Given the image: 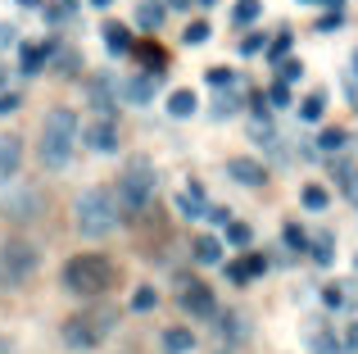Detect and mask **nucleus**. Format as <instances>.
Segmentation results:
<instances>
[{
  "label": "nucleus",
  "instance_id": "45",
  "mask_svg": "<svg viewBox=\"0 0 358 354\" xmlns=\"http://www.w3.org/2000/svg\"><path fill=\"white\" fill-rule=\"evenodd\" d=\"M18 5H23V9H41V0H18Z\"/></svg>",
  "mask_w": 358,
  "mask_h": 354
},
{
  "label": "nucleus",
  "instance_id": "24",
  "mask_svg": "<svg viewBox=\"0 0 358 354\" xmlns=\"http://www.w3.org/2000/svg\"><path fill=\"white\" fill-rule=\"evenodd\" d=\"M345 141H350V136L341 132V127H327L322 136H317V150H327V155H336V150H345Z\"/></svg>",
  "mask_w": 358,
  "mask_h": 354
},
{
  "label": "nucleus",
  "instance_id": "23",
  "mask_svg": "<svg viewBox=\"0 0 358 354\" xmlns=\"http://www.w3.org/2000/svg\"><path fill=\"white\" fill-rule=\"evenodd\" d=\"M304 78V64L295 59V55H286V59H277V82H299Z\"/></svg>",
  "mask_w": 358,
  "mask_h": 354
},
{
  "label": "nucleus",
  "instance_id": "7",
  "mask_svg": "<svg viewBox=\"0 0 358 354\" xmlns=\"http://www.w3.org/2000/svg\"><path fill=\"white\" fill-rule=\"evenodd\" d=\"M78 141L87 146V150H96V155H114L118 150V127H114V118H109V114H96V123L82 127Z\"/></svg>",
  "mask_w": 358,
  "mask_h": 354
},
{
  "label": "nucleus",
  "instance_id": "14",
  "mask_svg": "<svg viewBox=\"0 0 358 354\" xmlns=\"http://www.w3.org/2000/svg\"><path fill=\"white\" fill-rule=\"evenodd\" d=\"M91 105H96V114H109V118H114V109H118L114 82H91Z\"/></svg>",
  "mask_w": 358,
  "mask_h": 354
},
{
  "label": "nucleus",
  "instance_id": "10",
  "mask_svg": "<svg viewBox=\"0 0 358 354\" xmlns=\"http://www.w3.org/2000/svg\"><path fill=\"white\" fill-rule=\"evenodd\" d=\"M182 304L195 313V318H213L218 313V304H213V291L204 282H186V291H182Z\"/></svg>",
  "mask_w": 358,
  "mask_h": 354
},
{
  "label": "nucleus",
  "instance_id": "12",
  "mask_svg": "<svg viewBox=\"0 0 358 354\" xmlns=\"http://www.w3.org/2000/svg\"><path fill=\"white\" fill-rule=\"evenodd\" d=\"M159 346H164V354H191L195 350V337L186 327H168L164 337H159Z\"/></svg>",
  "mask_w": 358,
  "mask_h": 354
},
{
  "label": "nucleus",
  "instance_id": "17",
  "mask_svg": "<svg viewBox=\"0 0 358 354\" xmlns=\"http://www.w3.org/2000/svg\"><path fill=\"white\" fill-rule=\"evenodd\" d=\"M322 114H327V96H322V91H313V96L299 100V118H304V123H317Z\"/></svg>",
  "mask_w": 358,
  "mask_h": 354
},
{
  "label": "nucleus",
  "instance_id": "4",
  "mask_svg": "<svg viewBox=\"0 0 358 354\" xmlns=\"http://www.w3.org/2000/svg\"><path fill=\"white\" fill-rule=\"evenodd\" d=\"M109 332H114V313H109V309L73 313V318H64V346H73V350H96Z\"/></svg>",
  "mask_w": 358,
  "mask_h": 354
},
{
  "label": "nucleus",
  "instance_id": "16",
  "mask_svg": "<svg viewBox=\"0 0 358 354\" xmlns=\"http://www.w3.org/2000/svg\"><path fill=\"white\" fill-rule=\"evenodd\" d=\"M105 45H109L114 55H127V50H131V36H127V27H122V23H105Z\"/></svg>",
  "mask_w": 358,
  "mask_h": 354
},
{
  "label": "nucleus",
  "instance_id": "46",
  "mask_svg": "<svg viewBox=\"0 0 358 354\" xmlns=\"http://www.w3.org/2000/svg\"><path fill=\"white\" fill-rule=\"evenodd\" d=\"M168 5H173V9H186V5H191V0H168Z\"/></svg>",
  "mask_w": 358,
  "mask_h": 354
},
{
  "label": "nucleus",
  "instance_id": "36",
  "mask_svg": "<svg viewBox=\"0 0 358 354\" xmlns=\"http://www.w3.org/2000/svg\"><path fill=\"white\" fill-rule=\"evenodd\" d=\"M18 105H23V96H18V91H5V96H0V114H14Z\"/></svg>",
  "mask_w": 358,
  "mask_h": 354
},
{
  "label": "nucleus",
  "instance_id": "34",
  "mask_svg": "<svg viewBox=\"0 0 358 354\" xmlns=\"http://www.w3.org/2000/svg\"><path fill=\"white\" fill-rule=\"evenodd\" d=\"M204 218H209V222H222V227H227V222H231V209H227V204H209V213H204Z\"/></svg>",
  "mask_w": 358,
  "mask_h": 354
},
{
  "label": "nucleus",
  "instance_id": "29",
  "mask_svg": "<svg viewBox=\"0 0 358 354\" xmlns=\"http://www.w3.org/2000/svg\"><path fill=\"white\" fill-rule=\"evenodd\" d=\"M308 250H313V259H317V264H322V268H327V264H331V259H336V255H331V236H317V241H313V246H308Z\"/></svg>",
  "mask_w": 358,
  "mask_h": 354
},
{
  "label": "nucleus",
  "instance_id": "26",
  "mask_svg": "<svg viewBox=\"0 0 358 354\" xmlns=\"http://www.w3.org/2000/svg\"><path fill=\"white\" fill-rule=\"evenodd\" d=\"M250 241H254L250 222H236V218H231L227 222V246H250Z\"/></svg>",
  "mask_w": 358,
  "mask_h": 354
},
{
  "label": "nucleus",
  "instance_id": "6",
  "mask_svg": "<svg viewBox=\"0 0 358 354\" xmlns=\"http://www.w3.org/2000/svg\"><path fill=\"white\" fill-rule=\"evenodd\" d=\"M36 264H41V255H36L32 241H9V246L0 250V282L14 291V286H23L27 277L36 273Z\"/></svg>",
  "mask_w": 358,
  "mask_h": 354
},
{
  "label": "nucleus",
  "instance_id": "33",
  "mask_svg": "<svg viewBox=\"0 0 358 354\" xmlns=\"http://www.w3.org/2000/svg\"><path fill=\"white\" fill-rule=\"evenodd\" d=\"M209 32H213L209 23H191V27H186V45H200V41H209Z\"/></svg>",
  "mask_w": 358,
  "mask_h": 354
},
{
  "label": "nucleus",
  "instance_id": "3",
  "mask_svg": "<svg viewBox=\"0 0 358 354\" xmlns=\"http://www.w3.org/2000/svg\"><path fill=\"white\" fill-rule=\"evenodd\" d=\"M59 286L73 295H100L109 286V264L100 255H73L59 273Z\"/></svg>",
  "mask_w": 358,
  "mask_h": 354
},
{
  "label": "nucleus",
  "instance_id": "1",
  "mask_svg": "<svg viewBox=\"0 0 358 354\" xmlns=\"http://www.w3.org/2000/svg\"><path fill=\"white\" fill-rule=\"evenodd\" d=\"M78 132H82V123H78V114H73L69 105H55L50 114L41 118V141H36V155H41V164L50 173H59V169H69V164H73Z\"/></svg>",
  "mask_w": 358,
  "mask_h": 354
},
{
  "label": "nucleus",
  "instance_id": "48",
  "mask_svg": "<svg viewBox=\"0 0 358 354\" xmlns=\"http://www.w3.org/2000/svg\"><path fill=\"white\" fill-rule=\"evenodd\" d=\"M354 73H358V50H354Z\"/></svg>",
  "mask_w": 358,
  "mask_h": 354
},
{
  "label": "nucleus",
  "instance_id": "22",
  "mask_svg": "<svg viewBox=\"0 0 358 354\" xmlns=\"http://www.w3.org/2000/svg\"><path fill=\"white\" fill-rule=\"evenodd\" d=\"M222 332H227L231 341H245V337H250V318H241V313H222Z\"/></svg>",
  "mask_w": 358,
  "mask_h": 354
},
{
  "label": "nucleus",
  "instance_id": "25",
  "mask_svg": "<svg viewBox=\"0 0 358 354\" xmlns=\"http://www.w3.org/2000/svg\"><path fill=\"white\" fill-rule=\"evenodd\" d=\"M299 200H304V209H327V200H331V195H327L317 182H308L304 191H299Z\"/></svg>",
  "mask_w": 358,
  "mask_h": 354
},
{
  "label": "nucleus",
  "instance_id": "41",
  "mask_svg": "<svg viewBox=\"0 0 358 354\" xmlns=\"http://www.w3.org/2000/svg\"><path fill=\"white\" fill-rule=\"evenodd\" d=\"M18 41V36H14V27H9V23H0V50H5V45H14Z\"/></svg>",
  "mask_w": 358,
  "mask_h": 354
},
{
  "label": "nucleus",
  "instance_id": "31",
  "mask_svg": "<svg viewBox=\"0 0 358 354\" xmlns=\"http://www.w3.org/2000/svg\"><path fill=\"white\" fill-rule=\"evenodd\" d=\"M263 45H268V36H263V32H250V36H241V55H259Z\"/></svg>",
  "mask_w": 358,
  "mask_h": 354
},
{
  "label": "nucleus",
  "instance_id": "8",
  "mask_svg": "<svg viewBox=\"0 0 358 354\" xmlns=\"http://www.w3.org/2000/svg\"><path fill=\"white\" fill-rule=\"evenodd\" d=\"M18 164H23V136L0 132V186H9L18 177Z\"/></svg>",
  "mask_w": 358,
  "mask_h": 354
},
{
  "label": "nucleus",
  "instance_id": "21",
  "mask_svg": "<svg viewBox=\"0 0 358 354\" xmlns=\"http://www.w3.org/2000/svg\"><path fill=\"white\" fill-rule=\"evenodd\" d=\"M290 45H295V36H290L286 27H281V36H272V41L263 45V50H268V59L277 64V59H286V55H290Z\"/></svg>",
  "mask_w": 358,
  "mask_h": 354
},
{
  "label": "nucleus",
  "instance_id": "37",
  "mask_svg": "<svg viewBox=\"0 0 358 354\" xmlns=\"http://www.w3.org/2000/svg\"><path fill=\"white\" fill-rule=\"evenodd\" d=\"M286 246H295V250H304V246H308V236H304V232L295 227V222L286 227Z\"/></svg>",
  "mask_w": 358,
  "mask_h": 354
},
{
  "label": "nucleus",
  "instance_id": "30",
  "mask_svg": "<svg viewBox=\"0 0 358 354\" xmlns=\"http://www.w3.org/2000/svg\"><path fill=\"white\" fill-rule=\"evenodd\" d=\"M155 300H159V295L150 291V286H141V291L131 295V309H136V313H145V309H155Z\"/></svg>",
  "mask_w": 358,
  "mask_h": 354
},
{
  "label": "nucleus",
  "instance_id": "5",
  "mask_svg": "<svg viewBox=\"0 0 358 354\" xmlns=\"http://www.w3.org/2000/svg\"><path fill=\"white\" fill-rule=\"evenodd\" d=\"M150 191H155V169H150V160H131L127 173H122V182H118V191H114L118 195V209L122 213L145 209Z\"/></svg>",
  "mask_w": 358,
  "mask_h": 354
},
{
  "label": "nucleus",
  "instance_id": "43",
  "mask_svg": "<svg viewBox=\"0 0 358 354\" xmlns=\"http://www.w3.org/2000/svg\"><path fill=\"white\" fill-rule=\"evenodd\" d=\"M299 5H327V9H341L345 0H299Z\"/></svg>",
  "mask_w": 358,
  "mask_h": 354
},
{
  "label": "nucleus",
  "instance_id": "9",
  "mask_svg": "<svg viewBox=\"0 0 358 354\" xmlns=\"http://www.w3.org/2000/svg\"><path fill=\"white\" fill-rule=\"evenodd\" d=\"M227 177L241 182V186H254V191L268 186V169H263L259 160H245V155H231V160H227Z\"/></svg>",
  "mask_w": 358,
  "mask_h": 354
},
{
  "label": "nucleus",
  "instance_id": "35",
  "mask_svg": "<svg viewBox=\"0 0 358 354\" xmlns=\"http://www.w3.org/2000/svg\"><path fill=\"white\" fill-rule=\"evenodd\" d=\"M227 277H231L236 286H245V282H250V268H245V259H241V264H227Z\"/></svg>",
  "mask_w": 358,
  "mask_h": 354
},
{
  "label": "nucleus",
  "instance_id": "19",
  "mask_svg": "<svg viewBox=\"0 0 358 354\" xmlns=\"http://www.w3.org/2000/svg\"><path fill=\"white\" fill-rule=\"evenodd\" d=\"M36 204H41L36 195H18V200H9L5 209H9V218H18V222H23V218H36Z\"/></svg>",
  "mask_w": 358,
  "mask_h": 354
},
{
  "label": "nucleus",
  "instance_id": "47",
  "mask_svg": "<svg viewBox=\"0 0 358 354\" xmlns=\"http://www.w3.org/2000/svg\"><path fill=\"white\" fill-rule=\"evenodd\" d=\"M195 5H204V9H213V5H218V0H195Z\"/></svg>",
  "mask_w": 358,
  "mask_h": 354
},
{
  "label": "nucleus",
  "instance_id": "49",
  "mask_svg": "<svg viewBox=\"0 0 358 354\" xmlns=\"http://www.w3.org/2000/svg\"><path fill=\"white\" fill-rule=\"evenodd\" d=\"M354 268H358V255H354Z\"/></svg>",
  "mask_w": 358,
  "mask_h": 354
},
{
  "label": "nucleus",
  "instance_id": "38",
  "mask_svg": "<svg viewBox=\"0 0 358 354\" xmlns=\"http://www.w3.org/2000/svg\"><path fill=\"white\" fill-rule=\"evenodd\" d=\"M322 300L331 304V309H341V304H345V291H341V286H327V291H322Z\"/></svg>",
  "mask_w": 358,
  "mask_h": 354
},
{
  "label": "nucleus",
  "instance_id": "32",
  "mask_svg": "<svg viewBox=\"0 0 358 354\" xmlns=\"http://www.w3.org/2000/svg\"><path fill=\"white\" fill-rule=\"evenodd\" d=\"M204 78H209L213 87H227V82H231V69H227V64H213V69H204Z\"/></svg>",
  "mask_w": 358,
  "mask_h": 354
},
{
  "label": "nucleus",
  "instance_id": "40",
  "mask_svg": "<svg viewBox=\"0 0 358 354\" xmlns=\"http://www.w3.org/2000/svg\"><path fill=\"white\" fill-rule=\"evenodd\" d=\"M245 268H250V277H259L263 268H268V259H263V255H250V259H245Z\"/></svg>",
  "mask_w": 358,
  "mask_h": 354
},
{
  "label": "nucleus",
  "instance_id": "39",
  "mask_svg": "<svg viewBox=\"0 0 358 354\" xmlns=\"http://www.w3.org/2000/svg\"><path fill=\"white\" fill-rule=\"evenodd\" d=\"M336 27H341V14H336V9L327 18H317V32H336Z\"/></svg>",
  "mask_w": 358,
  "mask_h": 354
},
{
  "label": "nucleus",
  "instance_id": "28",
  "mask_svg": "<svg viewBox=\"0 0 358 354\" xmlns=\"http://www.w3.org/2000/svg\"><path fill=\"white\" fill-rule=\"evenodd\" d=\"M259 14H263L259 0H241V5H236V23H241V27H245V23H259Z\"/></svg>",
  "mask_w": 358,
  "mask_h": 354
},
{
  "label": "nucleus",
  "instance_id": "11",
  "mask_svg": "<svg viewBox=\"0 0 358 354\" xmlns=\"http://www.w3.org/2000/svg\"><path fill=\"white\" fill-rule=\"evenodd\" d=\"M45 55H50V45H23V50H18V64H23V78H36V73L45 69Z\"/></svg>",
  "mask_w": 358,
  "mask_h": 354
},
{
  "label": "nucleus",
  "instance_id": "15",
  "mask_svg": "<svg viewBox=\"0 0 358 354\" xmlns=\"http://www.w3.org/2000/svg\"><path fill=\"white\" fill-rule=\"evenodd\" d=\"M168 114H173V118H191L195 114V91H186V87H177L173 91V96H168Z\"/></svg>",
  "mask_w": 358,
  "mask_h": 354
},
{
  "label": "nucleus",
  "instance_id": "42",
  "mask_svg": "<svg viewBox=\"0 0 358 354\" xmlns=\"http://www.w3.org/2000/svg\"><path fill=\"white\" fill-rule=\"evenodd\" d=\"M345 346H350V350H358V318L350 323V332H345Z\"/></svg>",
  "mask_w": 358,
  "mask_h": 354
},
{
  "label": "nucleus",
  "instance_id": "20",
  "mask_svg": "<svg viewBox=\"0 0 358 354\" xmlns=\"http://www.w3.org/2000/svg\"><path fill=\"white\" fill-rule=\"evenodd\" d=\"M136 23H141V27H159V23H164V5H155V0H141V5H136Z\"/></svg>",
  "mask_w": 358,
  "mask_h": 354
},
{
  "label": "nucleus",
  "instance_id": "44",
  "mask_svg": "<svg viewBox=\"0 0 358 354\" xmlns=\"http://www.w3.org/2000/svg\"><path fill=\"white\" fill-rule=\"evenodd\" d=\"M87 5H91V9H109V5H114V0H87Z\"/></svg>",
  "mask_w": 358,
  "mask_h": 354
},
{
  "label": "nucleus",
  "instance_id": "2",
  "mask_svg": "<svg viewBox=\"0 0 358 354\" xmlns=\"http://www.w3.org/2000/svg\"><path fill=\"white\" fill-rule=\"evenodd\" d=\"M122 209H118V195L109 186H87V191L73 200V222L87 241H105L109 232L118 227Z\"/></svg>",
  "mask_w": 358,
  "mask_h": 354
},
{
  "label": "nucleus",
  "instance_id": "27",
  "mask_svg": "<svg viewBox=\"0 0 358 354\" xmlns=\"http://www.w3.org/2000/svg\"><path fill=\"white\" fill-rule=\"evenodd\" d=\"M268 100H272V109H290V105H295V100H290V82H272Z\"/></svg>",
  "mask_w": 358,
  "mask_h": 354
},
{
  "label": "nucleus",
  "instance_id": "18",
  "mask_svg": "<svg viewBox=\"0 0 358 354\" xmlns=\"http://www.w3.org/2000/svg\"><path fill=\"white\" fill-rule=\"evenodd\" d=\"M150 96H155V78H131L127 82V100L131 105H150Z\"/></svg>",
  "mask_w": 358,
  "mask_h": 354
},
{
  "label": "nucleus",
  "instance_id": "13",
  "mask_svg": "<svg viewBox=\"0 0 358 354\" xmlns=\"http://www.w3.org/2000/svg\"><path fill=\"white\" fill-rule=\"evenodd\" d=\"M222 250H227V241H218V236H200L195 241V264H222Z\"/></svg>",
  "mask_w": 358,
  "mask_h": 354
}]
</instances>
